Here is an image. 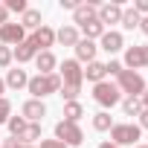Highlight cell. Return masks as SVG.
Here are the masks:
<instances>
[{"label":"cell","instance_id":"10","mask_svg":"<svg viewBox=\"0 0 148 148\" xmlns=\"http://www.w3.org/2000/svg\"><path fill=\"white\" fill-rule=\"evenodd\" d=\"M96 18L102 21V26H105V23H119V21H122V6H119V3H105V6H99Z\"/></svg>","mask_w":148,"mask_h":148},{"label":"cell","instance_id":"19","mask_svg":"<svg viewBox=\"0 0 148 148\" xmlns=\"http://www.w3.org/2000/svg\"><path fill=\"white\" fill-rule=\"evenodd\" d=\"M3 82H6V87L21 90V87H26V84H29V76H26V70H9Z\"/></svg>","mask_w":148,"mask_h":148},{"label":"cell","instance_id":"12","mask_svg":"<svg viewBox=\"0 0 148 148\" xmlns=\"http://www.w3.org/2000/svg\"><path fill=\"white\" fill-rule=\"evenodd\" d=\"M38 55V47L32 44V38H26L23 44H18L15 49H12V58H18V64H26V61H32Z\"/></svg>","mask_w":148,"mask_h":148},{"label":"cell","instance_id":"9","mask_svg":"<svg viewBox=\"0 0 148 148\" xmlns=\"http://www.w3.org/2000/svg\"><path fill=\"white\" fill-rule=\"evenodd\" d=\"M21 116H23L26 122H41V119L47 116V105H44V102H38V99H29V102H23Z\"/></svg>","mask_w":148,"mask_h":148},{"label":"cell","instance_id":"38","mask_svg":"<svg viewBox=\"0 0 148 148\" xmlns=\"http://www.w3.org/2000/svg\"><path fill=\"white\" fill-rule=\"evenodd\" d=\"M99 148H116L113 142H99Z\"/></svg>","mask_w":148,"mask_h":148},{"label":"cell","instance_id":"30","mask_svg":"<svg viewBox=\"0 0 148 148\" xmlns=\"http://www.w3.org/2000/svg\"><path fill=\"white\" fill-rule=\"evenodd\" d=\"M82 90L79 87H67V84H61V90H58V96H64L67 102H76V96H79Z\"/></svg>","mask_w":148,"mask_h":148},{"label":"cell","instance_id":"13","mask_svg":"<svg viewBox=\"0 0 148 148\" xmlns=\"http://www.w3.org/2000/svg\"><path fill=\"white\" fill-rule=\"evenodd\" d=\"M96 49H99V47H96L93 41L82 38V41L76 44V61H79V64H82V61H87V64H90V61H96Z\"/></svg>","mask_w":148,"mask_h":148},{"label":"cell","instance_id":"26","mask_svg":"<svg viewBox=\"0 0 148 148\" xmlns=\"http://www.w3.org/2000/svg\"><path fill=\"white\" fill-rule=\"evenodd\" d=\"M122 110H125V116H139V110H142V102L128 96V99L122 102Z\"/></svg>","mask_w":148,"mask_h":148},{"label":"cell","instance_id":"34","mask_svg":"<svg viewBox=\"0 0 148 148\" xmlns=\"http://www.w3.org/2000/svg\"><path fill=\"white\" fill-rule=\"evenodd\" d=\"M79 3H82V0H58V6H61V9H73V12H76Z\"/></svg>","mask_w":148,"mask_h":148},{"label":"cell","instance_id":"5","mask_svg":"<svg viewBox=\"0 0 148 148\" xmlns=\"http://www.w3.org/2000/svg\"><path fill=\"white\" fill-rule=\"evenodd\" d=\"M58 76H61V84H67V87H79V90H82L84 70H82V64H79L76 58H67V61L61 64V70H58Z\"/></svg>","mask_w":148,"mask_h":148},{"label":"cell","instance_id":"8","mask_svg":"<svg viewBox=\"0 0 148 148\" xmlns=\"http://www.w3.org/2000/svg\"><path fill=\"white\" fill-rule=\"evenodd\" d=\"M23 41H26V32H23L21 23H3L0 26V44L3 47H18Z\"/></svg>","mask_w":148,"mask_h":148},{"label":"cell","instance_id":"15","mask_svg":"<svg viewBox=\"0 0 148 148\" xmlns=\"http://www.w3.org/2000/svg\"><path fill=\"white\" fill-rule=\"evenodd\" d=\"M55 55L47 49V52H38L35 55V67H38V76H49V73H55Z\"/></svg>","mask_w":148,"mask_h":148},{"label":"cell","instance_id":"36","mask_svg":"<svg viewBox=\"0 0 148 148\" xmlns=\"http://www.w3.org/2000/svg\"><path fill=\"white\" fill-rule=\"evenodd\" d=\"M3 23H9V9L0 3V26H3Z\"/></svg>","mask_w":148,"mask_h":148},{"label":"cell","instance_id":"35","mask_svg":"<svg viewBox=\"0 0 148 148\" xmlns=\"http://www.w3.org/2000/svg\"><path fill=\"white\" fill-rule=\"evenodd\" d=\"M139 128H148V108L139 110Z\"/></svg>","mask_w":148,"mask_h":148},{"label":"cell","instance_id":"27","mask_svg":"<svg viewBox=\"0 0 148 148\" xmlns=\"http://www.w3.org/2000/svg\"><path fill=\"white\" fill-rule=\"evenodd\" d=\"M6 125H9V131H12V136L18 139V136H21V131L26 128V119H23V116H9V122H6Z\"/></svg>","mask_w":148,"mask_h":148},{"label":"cell","instance_id":"29","mask_svg":"<svg viewBox=\"0 0 148 148\" xmlns=\"http://www.w3.org/2000/svg\"><path fill=\"white\" fill-rule=\"evenodd\" d=\"M3 6H6L9 12H21V15H23V12L29 9V6H26V0H6Z\"/></svg>","mask_w":148,"mask_h":148},{"label":"cell","instance_id":"1","mask_svg":"<svg viewBox=\"0 0 148 148\" xmlns=\"http://www.w3.org/2000/svg\"><path fill=\"white\" fill-rule=\"evenodd\" d=\"M29 93H32V99H44V96H49V93H58L61 90V76L58 73H49V76H35V79H29Z\"/></svg>","mask_w":148,"mask_h":148},{"label":"cell","instance_id":"37","mask_svg":"<svg viewBox=\"0 0 148 148\" xmlns=\"http://www.w3.org/2000/svg\"><path fill=\"white\" fill-rule=\"evenodd\" d=\"M139 29H142V32H145V35H148V15H145V18H142V21H139Z\"/></svg>","mask_w":148,"mask_h":148},{"label":"cell","instance_id":"40","mask_svg":"<svg viewBox=\"0 0 148 148\" xmlns=\"http://www.w3.org/2000/svg\"><path fill=\"white\" fill-rule=\"evenodd\" d=\"M15 148H35V145H21V142H18V145H15Z\"/></svg>","mask_w":148,"mask_h":148},{"label":"cell","instance_id":"28","mask_svg":"<svg viewBox=\"0 0 148 148\" xmlns=\"http://www.w3.org/2000/svg\"><path fill=\"white\" fill-rule=\"evenodd\" d=\"M9 116H12V102L9 99H0V125L9 122Z\"/></svg>","mask_w":148,"mask_h":148},{"label":"cell","instance_id":"4","mask_svg":"<svg viewBox=\"0 0 148 148\" xmlns=\"http://www.w3.org/2000/svg\"><path fill=\"white\" fill-rule=\"evenodd\" d=\"M93 99L102 108H113V105L122 102V93H119V87L113 82H99V84H93Z\"/></svg>","mask_w":148,"mask_h":148},{"label":"cell","instance_id":"22","mask_svg":"<svg viewBox=\"0 0 148 148\" xmlns=\"http://www.w3.org/2000/svg\"><path fill=\"white\" fill-rule=\"evenodd\" d=\"M79 29L84 32V38H87V41H93V38H102V35H105V26H102V21H99V18H93V21L82 23Z\"/></svg>","mask_w":148,"mask_h":148},{"label":"cell","instance_id":"21","mask_svg":"<svg viewBox=\"0 0 148 148\" xmlns=\"http://www.w3.org/2000/svg\"><path fill=\"white\" fill-rule=\"evenodd\" d=\"M21 26H23V32H26V29H32V32L41 29V26H44V23H41V12H38V9H26L23 18H21Z\"/></svg>","mask_w":148,"mask_h":148},{"label":"cell","instance_id":"14","mask_svg":"<svg viewBox=\"0 0 148 148\" xmlns=\"http://www.w3.org/2000/svg\"><path fill=\"white\" fill-rule=\"evenodd\" d=\"M96 12H99V6L96 3H79L76 6V12H73V23H87V21H93L96 18Z\"/></svg>","mask_w":148,"mask_h":148},{"label":"cell","instance_id":"2","mask_svg":"<svg viewBox=\"0 0 148 148\" xmlns=\"http://www.w3.org/2000/svg\"><path fill=\"white\" fill-rule=\"evenodd\" d=\"M116 87H119V93H128L131 99H139L145 93V79L134 70H122L116 76Z\"/></svg>","mask_w":148,"mask_h":148},{"label":"cell","instance_id":"41","mask_svg":"<svg viewBox=\"0 0 148 148\" xmlns=\"http://www.w3.org/2000/svg\"><path fill=\"white\" fill-rule=\"evenodd\" d=\"M136 148H148V145H136Z\"/></svg>","mask_w":148,"mask_h":148},{"label":"cell","instance_id":"31","mask_svg":"<svg viewBox=\"0 0 148 148\" xmlns=\"http://www.w3.org/2000/svg\"><path fill=\"white\" fill-rule=\"evenodd\" d=\"M9 64H12V47L0 44V67H9Z\"/></svg>","mask_w":148,"mask_h":148},{"label":"cell","instance_id":"3","mask_svg":"<svg viewBox=\"0 0 148 148\" xmlns=\"http://www.w3.org/2000/svg\"><path fill=\"white\" fill-rule=\"evenodd\" d=\"M139 136H142V128L134 125V122H119V125L110 128V142H113L116 148H119V145H136Z\"/></svg>","mask_w":148,"mask_h":148},{"label":"cell","instance_id":"11","mask_svg":"<svg viewBox=\"0 0 148 148\" xmlns=\"http://www.w3.org/2000/svg\"><path fill=\"white\" fill-rule=\"evenodd\" d=\"M32 44H35L41 52H47V49L55 44V29H49V26H41V29H35V32H32Z\"/></svg>","mask_w":148,"mask_h":148},{"label":"cell","instance_id":"16","mask_svg":"<svg viewBox=\"0 0 148 148\" xmlns=\"http://www.w3.org/2000/svg\"><path fill=\"white\" fill-rule=\"evenodd\" d=\"M122 47H125L122 32H105V35H102V49H105V52H110V55H113V52H119Z\"/></svg>","mask_w":148,"mask_h":148},{"label":"cell","instance_id":"25","mask_svg":"<svg viewBox=\"0 0 148 148\" xmlns=\"http://www.w3.org/2000/svg\"><path fill=\"white\" fill-rule=\"evenodd\" d=\"M93 128H96V131H110V128H113V116H110L108 110H99V113L93 116Z\"/></svg>","mask_w":148,"mask_h":148},{"label":"cell","instance_id":"18","mask_svg":"<svg viewBox=\"0 0 148 148\" xmlns=\"http://www.w3.org/2000/svg\"><path fill=\"white\" fill-rule=\"evenodd\" d=\"M55 41L64 44V47H76L82 38H79V29H76V26H61V29L55 32Z\"/></svg>","mask_w":148,"mask_h":148},{"label":"cell","instance_id":"6","mask_svg":"<svg viewBox=\"0 0 148 148\" xmlns=\"http://www.w3.org/2000/svg\"><path fill=\"white\" fill-rule=\"evenodd\" d=\"M55 139H61L67 148H76V145H82L84 142V134H82V128L76 125V122H58L55 125Z\"/></svg>","mask_w":148,"mask_h":148},{"label":"cell","instance_id":"20","mask_svg":"<svg viewBox=\"0 0 148 148\" xmlns=\"http://www.w3.org/2000/svg\"><path fill=\"white\" fill-rule=\"evenodd\" d=\"M105 76H108V70H105V64H102V61H90V64H87V70H84V79H87V82H93V84L105 82Z\"/></svg>","mask_w":148,"mask_h":148},{"label":"cell","instance_id":"39","mask_svg":"<svg viewBox=\"0 0 148 148\" xmlns=\"http://www.w3.org/2000/svg\"><path fill=\"white\" fill-rule=\"evenodd\" d=\"M3 90H6V82H3V79H0V99H3Z\"/></svg>","mask_w":148,"mask_h":148},{"label":"cell","instance_id":"17","mask_svg":"<svg viewBox=\"0 0 148 148\" xmlns=\"http://www.w3.org/2000/svg\"><path fill=\"white\" fill-rule=\"evenodd\" d=\"M18 139H21V145H35L38 139H44L41 136V122H26V128L21 131Z\"/></svg>","mask_w":148,"mask_h":148},{"label":"cell","instance_id":"24","mask_svg":"<svg viewBox=\"0 0 148 148\" xmlns=\"http://www.w3.org/2000/svg\"><path fill=\"white\" fill-rule=\"evenodd\" d=\"M82 116H84V108L79 102H67L64 105V122H79Z\"/></svg>","mask_w":148,"mask_h":148},{"label":"cell","instance_id":"7","mask_svg":"<svg viewBox=\"0 0 148 148\" xmlns=\"http://www.w3.org/2000/svg\"><path fill=\"white\" fill-rule=\"evenodd\" d=\"M125 70H142V67H148V47L145 44H134V47H128L125 49V64H122Z\"/></svg>","mask_w":148,"mask_h":148},{"label":"cell","instance_id":"23","mask_svg":"<svg viewBox=\"0 0 148 148\" xmlns=\"http://www.w3.org/2000/svg\"><path fill=\"white\" fill-rule=\"evenodd\" d=\"M139 21H142V15H136L134 12V6L131 9H122V29H139Z\"/></svg>","mask_w":148,"mask_h":148},{"label":"cell","instance_id":"32","mask_svg":"<svg viewBox=\"0 0 148 148\" xmlns=\"http://www.w3.org/2000/svg\"><path fill=\"white\" fill-rule=\"evenodd\" d=\"M105 70H108V73H110V76H119V73H122V70H125V67H122V64H119V61H108V64H105Z\"/></svg>","mask_w":148,"mask_h":148},{"label":"cell","instance_id":"33","mask_svg":"<svg viewBox=\"0 0 148 148\" xmlns=\"http://www.w3.org/2000/svg\"><path fill=\"white\" fill-rule=\"evenodd\" d=\"M38 148H67L61 139H41V145Z\"/></svg>","mask_w":148,"mask_h":148}]
</instances>
